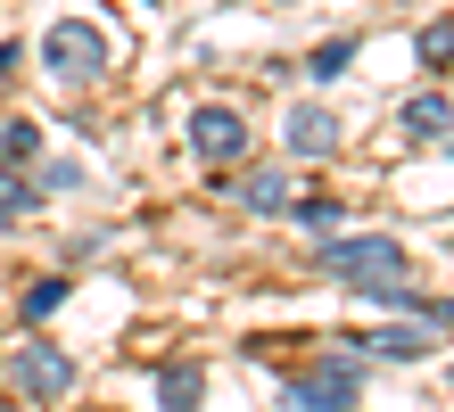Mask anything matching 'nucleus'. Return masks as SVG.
Listing matches in <instances>:
<instances>
[{
    "label": "nucleus",
    "instance_id": "1",
    "mask_svg": "<svg viewBox=\"0 0 454 412\" xmlns=\"http://www.w3.org/2000/svg\"><path fill=\"white\" fill-rule=\"evenodd\" d=\"M405 239H388V231H331L323 239V272L331 281H347L356 297H380L388 281H405Z\"/></svg>",
    "mask_w": 454,
    "mask_h": 412
},
{
    "label": "nucleus",
    "instance_id": "2",
    "mask_svg": "<svg viewBox=\"0 0 454 412\" xmlns=\"http://www.w3.org/2000/svg\"><path fill=\"white\" fill-rule=\"evenodd\" d=\"M42 66L67 82V91H91L99 74H108V34H99L91 17H59L42 34Z\"/></svg>",
    "mask_w": 454,
    "mask_h": 412
},
{
    "label": "nucleus",
    "instance_id": "3",
    "mask_svg": "<svg viewBox=\"0 0 454 412\" xmlns=\"http://www.w3.org/2000/svg\"><path fill=\"white\" fill-rule=\"evenodd\" d=\"M356 396H364V363L356 354H314V363L289 379V412H356Z\"/></svg>",
    "mask_w": 454,
    "mask_h": 412
},
{
    "label": "nucleus",
    "instance_id": "4",
    "mask_svg": "<svg viewBox=\"0 0 454 412\" xmlns=\"http://www.w3.org/2000/svg\"><path fill=\"white\" fill-rule=\"evenodd\" d=\"M9 388H17L25 404H67V396H74V354L50 346V338H25V346L9 354Z\"/></svg>",
    "mask_w": 454,
    "mask_h": 412
},
{
    "label": "nucleus",
    "instance_id": "5",
    "mask_svg": "<svg viewBox=\"0 0 454 412\" xmlns=\"http://www.w3.org/2000/svg\"><path fill=\"white\" fill-rule=\"evenodd\" d=\"M191 149L215 165V174H231V165L248 157V124H239L231 107H199V116H191Z\"/></svg>",
    "mask_w": 454,
    "mask_h": 412
},
{
    "label": "nucleus",
    "instance_id": "6",
    "mask_svg": "<svg viewBox=\"0 0 454 412\" xmlns=\"http://www.w3.org/2000/svg\"><path fill=\"white\" fill-rule=\"evenodd\" d=\"M281 141H289V157H331L339 149V116H331L323 99H306V107H289Z\"/></svg>",
    "mask_w": 454,
    "mask_h": 412
},
{
    "label": "nucleus",
    "instance_id": "7",
    "mask_svg": "<svg viewBox=\"0 0 454 412\" xmlns=\"http://www.w3.org/2000/svg\"><path fill=\"white\" fill-rule=\"evenodd\" d=\"M149 388H157V412H199L207 404V363H199V354H174Z\"/></svg>",
    "mask_w": 454,
    "mask_h": 412
},
{
    "label": "nucleus",
    "instance_id": "8",
    "mask_svg": "<svg viewBox=\"0 0 454 412\" xmlns=\"http://www.w3.org/2000/svg\"><path fill=\"white\" fill-rule=\"evenodd\" d=\"M380 306H396V314H405L413 330H446V297H438V289H413V281H388V289H380Z\"/></svg>",
    "mask_w": 454,
    "mask_h": 412
},
{
    "label": "nucleus",
    "instance_id": "9",
    "mask_svg": "<svg viewBox=\"0 0 454 412\" xmlns=\"http://www.w3.org/2000/svg\"><path fill=\"white\" fill-rule=\"evenodd\" d=\"M347 354H380V363H421V354H430V338H421V330L405 322V330H364L356 346Z\"/></svg>",
    "mask_w": 454,
    "mask_h": 412
},
{
    "label": "nucleus",
    "instance_id": "10",
    "mask_svg": "<svg viewBox=\"0 0 454 412\" xmlns=\"http://www.w3.org/2000/svg\"><path fill=\"white\" fill-rule=\"evenodd\" d=\"M239 198H248V214H281L289 206V174L281 165H256V174H239Z\"/></svg>",
    "mask_w": 454,
    "mask_h": 412
},
{
    "label": "nucleus",
    "instance_id": "11",
    "mask_svg": "<svg viewBox=\"0 0 454 412\" xmlns=\"http://www.w3.org/2000/svg\"><path fill=\"white\" fill-rule=\"evenodd\" d=\"M405 132H413V141H446V91H413L405 99Z\"/></svg>",
    "mask_w": 454,
    "mask_h": 412
},
{
    "label": "nucleus",
    "instance_id": "12",
    "mask_svg": "<svg viewBox=\"0 0 454 412\" xmlns=\"http://www.w3.org/2000/svg\"><path fill=\"white\" fill-rule=\"evenodd\" d=\"M34 157H42V124L34 116H9V124H0V165H17V174H25Z\"/></svg>",
    "mask_w": 454,
    "mask_h": 412
},
{
    "label": "nucleus",
    "instance_id": "13",
    "mask_svg": "<svg viewBox=\"0 0 454 412\" xmlns=\"http://www.w3.org/2000/svg\"><path fill=\"white\" fill-rule=\"evenodd\" d=\"M281 214H289V223H298V231H314V239H331V231L347 223V206H339V198H289Z\"/></svg>",
    "mask_w": 454,
    "mask_h": 412
},
{
    "label": "nucleus",
    "instance_id": "14",
    "mask_svg": "<svg viewBox=\"0 0 454 412\" xmlns=\"http://www.w3.org/2000/svg\"><path fill=\"white\" fill-rule=\"evenodd\" d=\"M25 214H34V182H25L17 165H0V231H17Z\"/></svg>",
    "mask_w": 454,
    "mask_h": 412
},
{
    "label": "nucleus",
    "instance_id": "15",
    "mask_svg": "<svg viewBox=\"0 0 454 412\" xmlns=\"http://www.w3.org/2000/svg\"><path fill=\"white\" fill-rule=\"evenodd\" d=\"M347 58H356V34H331V42L306 58V74H314V82H331V74H347Z\"/></svg>",
    "mask_w": 454,
    "mask_h": 412
},
{
    "label": "nucleus",
    "instance_id": "16",
    "mask_svg": "<svg viewBox=\"0 0 454 412\" xmlns=\"http://www.w3.org/2000/svg\"><path fill=\"white\" fill-rule=\"evenodd\" d=\"M67 190H83V165H74V157H50L42 182H34V198H67Z\"/></svg>",
    "mask_w": 454,
    "mask_h": 412
},
{
    "label": "nucleus",
    "instance_id": "17",
    "mask_svg": "<svg viewBox=\"0 0 454 412\" xmlns=\"http://www.w3.org/2000/svg\"><path fill=\"white\" fill-rule=\"evenodd\" d=\"M67 289H74V281H59V272H50V281H34V289H25V322H50V314L67 306Z\"/></svg>",
    "mask_w": 454,
    "mask_h": 412
},
{
    "label": "nucleus",
    "instance_id": "18",
    "mask_svg": "<svg viewBox=\"0 0 454 412\" xmlns=\"http://www.w3.org/2000/svg\"><path fill=\"white\" fill-rule=\"evenodd\" d=\"M413 42H421V66H430V74H446V17H430Z\"/></svg>",
    "mask_w": 454,
    "mask_h": 412
},
{
    "label": "nucleus",
    "instance_id": "19",
    "mask_svg": "<svg viewBox=\"0 0 454 412\" xmlns=\"http://www.w3.org/2000/svg\"><path fill=\"white\" fill-rule=\"evenodd\" d=\"M17 58H25V50H17V42H0V74H9V66H17Z\"/></svg>",
    "mask_w": 454,
    "mask_h": 412
}]
</instances>
